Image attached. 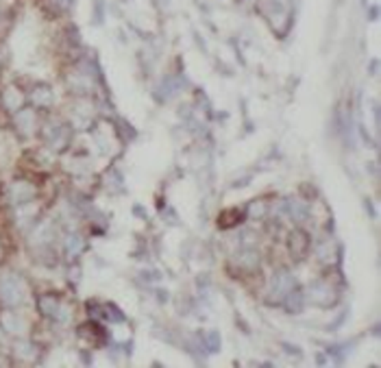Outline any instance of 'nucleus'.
<instances>
[{
  "instance_id": "obj_3",
  "label": "nucleus",
  "mask_w": 381,
  "mask_h": 368,
  "mask_svg": "<svg viewBox=\"0 0 381 368\" xmlns=\"http://www.w3.org/2000/svg\"><path fill=\"white\" fill-rule=\"evenodd\" d=\"M3 103H5L9 109H20L22 103H24V96H22L16 87H7V92L3 94Z\"/></svg>"
},
{
  "instance_id": "obj_2",
  "label": "nucleus",
  "mask_w": 381,
  "mask_h": 368,
  "mask_svg": "<svg viewBox=\"0 0 381 368\" xmlns=\"http://www.w3.org/2000/svg\"><path fill=\"white\" fill-rule=\"evenodd\" d=\"M33 196H36V188H33L31 183H26V181L14 183V188H11V198L16 200V203H26V200H31Z\"/></svg>"
},
{
  "instance_id": "obj_4",
  "label": "nucleus",
  "mask_w": 381,
  "mask_h": 368,
  "mask_svg": "<svg viewBox=\"0 0 381 368\" xmlns=\"http://www.w3.org/2000/svg\"><path fill=\"white\" fill-rule=\"evenodd\" d=\"M33 103L40 105V107H50L53 105V92L46 90L44 85L36 90V94H33Z\"/></svg>"
},
{
  "instance_id": "obj_1",
  "label": "nucleus",
  "mask_w": 381,
  "mask_h": 368,
  "mask_svg": "<svg viewBox=\"0 0 381 368\" xmlns=\"http://www.w3.org/2000/svg\"><path fill=\"white\" fill-rule=\"evenodd\" d=\"M0 301L5 305H20L24 301V286L20 277L16 275H5L0 277Z\"/></svg>"
}]
</instances>
